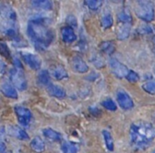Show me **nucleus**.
Listing matches in <instances>:
<instances>
[{"label": "nucleus", "mask_w": 155, "mask_h": 153, "mask_svg": "<svg viewBox=\"0 0 155 153\" xmlns=\"http://www.w3.org/2000/svg\"><path fill=\"white\" fill-rule=\"evenodd\" d=\"M28 35L33 45L38 49H44L48 47L54 37L52 31L41 19L29 21L28 25Z\"/></svg>", "instance_id": "f257e3e1"}, {"label": "nucleus", "mask_w": 155, "mask_h": 153, "mask_svg": "<svg viewBox=\"0 0 155 153\" xmlns=\"http://www.w3.org/2000/svg\"><path fill=\"white\" fill-rule=\"evenodd\" d=\"M130 137L134 146L140 148H145L155 138V128L146 122L133 123L130 126Z\"/></svg>", "instance_id": "f03ea898"}, {"label": "nucleus", "mask_w": 155, "mask_h": 153, "mask_svg": "<svg viewBox=\"0 0 155 153\" xmlns=\"http://www.w3.org/2000/svg\"><path fill=\"white\" fill-rule=\"evenodd\" d=\"M135 14L137 17L146 22H150L154 19L155 11L153 4L147 0H140L136 2Z\"/></svg>", "instance_id": "7ed1b4c3"}, {"label": "nucleus", "mask_w": 155, "mask_h": 153, "mask_svg": "<svg viewBox=\"0 0 155 153\" xmlns=\"http://www.w3.org/2000/svg\"><path fill=\"white\" fill-rule=\"evenodd\" d=\"M10 79H11V81L13 83V86L17 90L23 91L27 89L28 82H27V79H26V76H25L23 68L14 67L13 69H11Z\"/></svg>", "instance_id": "20e7f679"}, {"label": "nucleus", "mask_w": 155, "mask_h": 153, "mask_svg": "<svg viewBox=\"0 0 155 153\" xmlns=\"http://www.w3.org/2000/svg\"><path fill=\"white\" fill-rule=\"evenodd\" d=\"M0 17L2 18L3 20H5L8 28L9 27H14V24H16L17 21V14L14 8L6 3H2L0 5Z\"/></svg>", "instance_id": "39448f33"}, {"label": "nucleus", "mask_w": 155, "mask_h": 153, "mask_svg": "<svg viewBox=\"0 0 155 153\" xmlns=\"http://www.w3.org/2000/svg\"><path fill=\"white\" fill-rule=\"evenodd\" d=\"M15 112L18 117V120L20 125L22 126H28L32 119V113L31 111L23 106H16Z\"/></svg>", "instance_id": "423d86ee"}, {"label": "nucleus", "mask_w": 155, "mask_h": 153, "mask_svg": "<svg viewBox=\"0 0 155 153\" xmlns=\"http://www.w3.org/2000/svg\"><path fill=\"white\" fill-rule=\"evenodd\" d=\"M110 68L113 72V74L119 79H123V78H127V76L129 74V69L128 67L123 65L122 63H120L119 60L115 59V58H110Z\"/></svg>", "instance_id": "0eeeda50"}, {"label": "nucleus", "mask_w": 155, "mask_h": 153, "mask_svg": "<svg viewBox=\"0 0 155 153\" xmlns=\"http://www.w3.org/2000/svg\"><path fill=\"white\" fill-rule=\"evenodd\" d=\"M20 55L22 59L30 68L34 70H38L41 67V60L38 56L28 52H21Z\"/></svg>", "instance_id": "6e6552de"}, {"label": "nucleus", "mask_w": 155, "mask_h": 153, "mask_svg": "<svg viewBox=\"0 0 155 153\" xmlns=\"http://www.w3.org/2000/svg\"><path fill=\"white\" fill-rule=\"evenodd\" d=\"M117 100H118V103H119L120 107L121 109H125V110L130 109L134 106L132 99L130 97L129 94H127L124 91H119L118 92V94H117Z\"/></svg>", "instance_id": "1a4fd4ad"}, {"label": "nucleus", "mask_w": 155, "mask_h": 153, "mask_svg": "<svg viewBox=\"0 0 155 153\" xmlns=\"http://www.w3.org/2000/svg\"><path fill=\"white\" fill-rule=\"evenodd\" d=\"M70 66L77 73H86L89 71L87 63L81 57H73L70 60Z\"/></svg>", "instance_id": "9d476101"}, {"label": "nucleus", "mask_w": 155, "mask_h": 153, "mask_svg": "<svg viewBox=\"0 0 155 153\" xmlns=\"http://www.w3.org/2000/svg\"><path fill=\"white\" fill-rule=\"evenodd\" d=\"M0 90H1V92L8 98L9 99H18V91H17V89L12 86L11 84L8 83V82H5L3 84H1V87H0Z\"/></svg>", "instance_id": "9b49d317"}, {"label": "nucleus", "mask_w": 155, "mask_h": 153, "mask_svg": "<svg viewBox=\"0 0 155 153\" xmlns=\"http://www.w3.org/2000/svg\"><path fill=\"white\" fill-rule=\"evenodd\" d=\"M47 91L50 96L58 99H63L66 97V91L64 90V89H62L58 85H54L52 83L47 87Z\"/></svg>", "instance_id": "f8f14e48"}, {"label": "nucleus", "mask_w": 155, "mask_h": 153, "mask_svg": "<svg viewBox=\"0 0 155 153\" xmlns=\"http://www.w3.org/2000/svg\"><path fill=\"white\" fill-rule=\"evenodd\" d=\"M61 36H62V39L64 42L66 43H72L77 39V36L73 30L72 28L70 27H65L62 28L61 29Z\"/></svg>", "instance_id": "ddd939ff"}, {"label": "nucleus", "mask_w": 155, "mask_h": 153, "mask_svg": "<svg viewBox=\"0 0 155 153\" xmlns=\"http://www.w3.org/2000/svg\"><path fill=\"white\" fill-rule=\"evenodd\" d=\"M130 24H123L120 23L116 30V34H117V37L120 40L126 39L128 38V37L130 36Z\"/></svg>", "instance_id": "4468645a"}, {"label": "nucleus", "mask_w": 155, "mask_h": 153, "mask_svg": "<svg viewBox=\"0 0 155 153\" xmlns=\"http://www.w3.org/2000/svg\"><path fill=\"white\" fill-rule=\"evenodd\" d=\"M51 74H52V76H54V78L56 80H65L68 76L67 70L61 66H56V67H52L51 68Z\"/></svg>", "instance_id": "2eb2a0df"}, {"label": "nucleus", "mask_w": 155, "mask_h": 153, "mask_svg": "<svg viewBox=\"0 0 155 153\" xmlns=\"http://www.w3.org/2000/svg\"><path fill=\"white\" fill-rule=\"evenodd\" d=\"M10 133L16 137L18 139H20V140H28L29 138V136L28 134L21 128L18 127V126H13L11 127V130H10Z\"/></svg>", "instance_id": "dca6fc26"}, {"label": "nucleus", "mask_w": 155, "mask_h": 153, "mask_svg": "<svg viewBox=\"0 0 155 153\" xmlns=\"http://www.w3.org/2000/svg\"><path fill=\"white\" fill-rule=\"evenodd\" d=\"M30 147L34 151H36L38 153H41L45 150V143H44L43 139L39 137H36L31 140Z\"/></svg>", "instance_id": "f3484780"}, {"label": "nucleus", "mask_w": 155, "mask_h": 153, "mask_svg": "<svg viewBox=\"0 0 155 153\" xmlns=\"http://www.w3.org/2000/svg\"><path fill=\"white\" fill-rule=\"evenodd\" d=\"M38 82L45 87H48L51 84L50 82V75L47 70H41L38 74Z\"/></svg>", "instance_id": "a211bd4d"}, {"label": "nucleus", "mask_w": 155, "mask_h": 153, "mask_svg": "<svg viewBox=\"0 0 155 153\" xmlns=\"http://www.w3.org/2000/svg\"><path fill=\"white\" fill-rule=\"evenodd\" d=\"M31 4L34 8L42 10H51L53 8L52 2L48 0H37V1H32Z\"/></svg>", "instance_id": "6ab92c4d"}, {"label": "nucleus", "mask_w": 155, "mask_h": 153, "mask_svg": "<svg viewBox=\"0 0 155 153\" xmlns=\"http://www.w3.org/2000/svg\"><path fill=\"white\" fill-rule=\"evenodd\" d=\"M43 135L48 138L49 140H52V141H60L62 137H61V134L58 133V131L52 129H43Z\"/></svg>", "instance_id": "aec40b11"}, {"label": "nucleus", "mask_w": 155, "mask_h": 153, "mask_svg": "<svg viewBox=\"0 0 155 153\" xmlns=\"http://www.w3.org/2000/svg\"><path fill=\"white\" fill-rule=\"evenodd\" d=\"M61 150L63 153H78L79 148L73 142L65 141L61 145Z\"/></svg>", "instance_id": "412c9836"}, {"label": "nucleus", "mask_w": 155, "mask_h": 153, "mask_svg": "<svg viewBox=\"0 0 155 153\" xmlns=\"http://www.w3.org/2000/svg\"><path fill=\"white\" fill-rule=\"evenodd\" d=\"M102 135H103V138H104L107 148L110 151H112L114 149V142H113V138H112L111 134L108 130H103L102 131Z\"/></svg>", "instance_id": "4be33fe9"}, {"label": "nucleus", "mask_w": 155, "mask_h": 153, "mask_svg": "<svg viewBox=\"0 0 155 153\" xmlns=\"http://www.w3.org/2000/svg\"><path fill=\"white\" fill-rule=\"evenodd\" d=\"M100 48L106 54H112L115 50V46L113 42L110 41H104L100 45Z\"/></svg>", "instance_id": "5701e85b"}, {"label": "nucleus", "mask_w": 155, "mask_h": 153, "mask_svg": "<svg viewBox=\"0 0 155 153\" xmlns=\"http://www.w3.org/2000/svg\"><path fill=\"white\" fill-rule=\"evenodd\" d=\"M118 18H119L120 22V23H123V24H130V22L132 21V18H131L130 14L127 10L121 11L118 15Z\"/></svg>", "instance_id": "b1692460"}, {"label": "nucleus", "mask_w": 155, "mask_h": 153, "mask_svg": "<svg viewBox=\"0 0 155 153\" xmlns=\"http://www.w3.org/2000/svg\"><path fill=\"white\" fill-rule=\"evenodd\" d=\"M0 55L8 59L11 58V52H10L8 46L5 42H2V41H0Z\"/></svg>", "instance_id": "393cba45"}, {"label": "nucleus", "mask_w": 155, "mask_h": 153, "mask_svg": "<svg viewBox=\"0 0 155 153\" xmlns=\"http://www.w3.org/2000/svg\"><path fill=\"white\" fill-rule=\"evenodd\" d=\"M84 4L91 10H98L99 8H101V5H102V1L101 0H87V1L84 2Z\"/></svg>", "instance_id": "a878e982"}, {"label": "nucleus", "mask_w": 155, "mask_h": 153, "mask_svg": "<svg viewBox=\"0 0 155 153\" xmlns=\"http://www.w3.org/2000/svg\"><path fill=\"white\" fill-rule=\"evenodd\" d=\"M142 89L149 94L154 95L155 94V80H150L146 82L142 85Z\"/></svg>", "instance_id": "bb28decb"}, {"label": "nucleus", "mask_w": 155, "mask_h": 153, "mask_svg": "<svg viewBox=\"0 0 155 153\" xmlns=\"http://www.w3.org/2000/svg\"><path fill=\"white\" fill-rule=\"evenodd\" d=\"M102 106L107 109L108 110H110V111H115L117 109V105L115 104V102L110 99H105L102 101Z\"/></svg>", "instance_id": "cd10ccee"}, {"label": "nucleus", "mask_w": 155, "mask_h": 153, "mask_svg": "<svg viewBox=\"0 0 155 153\" xmlns=\"http://www.w3.org/2000/svg\"><path fill=\"white\" fill-rule=\"evenodd\" d=\"M101 25H102V28L107 29L109 28H110L112 25H113V18L110 15H106L102 18V20H101Z\"/></svg>", "instance_id": "c85d7f7f"}, {"label": "nucleus", "mask_w": 155, "mask_h": 153, "mask_svg": "<svg viewBox=\"0 0 155 153\" xmlns=\"http://www.w3.org/2000/svg\"><path fill=\"white\" fill-rule=\"evenodd\" d=\"M138 32L140 33V34H143V35H146V34H150L153 32V28L148 24H144V25H141L138 28Z\"/></svg>", "instance_id": "c756f323"}, {"label": "nucleus", "mask_w": 155, "mask_h": 153, "mask_svg": "<svg viewBox=\"0 0 155 153\" xmlns=\"http://www.w3.org/2000/svg\"><path fill=\"white\" fill-rule=\"evenodd\" d=\"M126 79H127L128 81H130V83H136V82H138L139 80H140V76H139L138 73L135 72V71H130Z\"/></svg>", "instance_id": "7c9ffc66"}, {"label": "nucleus", "mask_w": 155, "mask_h": 153, "mask_svg": "<svg viewBox=\"0 0 155 153\" xmlns=\"http://www.w3.org/2000/svg\"><path fill=\"white\" fill-rule=\"evenodd\" d=\"M67 23L70 26V28H77V26H78L77 18L73 15H69L67 18Z\"/></svg>", "instance_id": "2f4dec72"}, {"label": "nucleus", "mask_w": 155, "mask_h": 153, "mask_svg": "<svg viewBox=\"0 0 155 153\" xmlns=\"http://www.w3.org/2000/svg\"><path fill=\"white\" fill-rule=\"evenodd\" d=\"M6 151V144L0 140V153H4Z\"/></svg>", "instance_id": "473e14b6"}, {"label": "nucleus", "mask_w": 155, "mask_h": 153, "mask_svg": "<svg viewBox=\"0 0 155 153\" xmlns=\"http://www.w3.org/2000/svg\"><path fill=\"white\" fill-rule=\"evenodd\" d=\"M4 67H4V64L1 61H0V71H3L4 70Z\"/></svg>", "instance_id": "72a5a7b5"}, {"label": "nucleus", "mask_w": 155, "mask_h": 153, "mask_svg": "<svg viewBox=\"0 0 155 153\" xmlns=\"http://www.w3.org/2000/svg\"><path fill=\"white\" fill-rule=\"evenodd\" d=\"M153 51L155 53V41H154V45H153Z\"/></svg>", "instance_id": "f704fd0d"}, {"label": "nucleus", "mask_w": 155, "mask_h": 153, "mask_svg": "<svg viewBox=\"0 0 155 153\" xmlns=\"http://www.w3.org/2000/svg\"><path fill=\"white\" fill-rule=\"evenodd\" d=\"M152 153H155V149H154V150L152 151Z\"/></svg>", "instance_id": "c9c22d12"}]
</instances>
